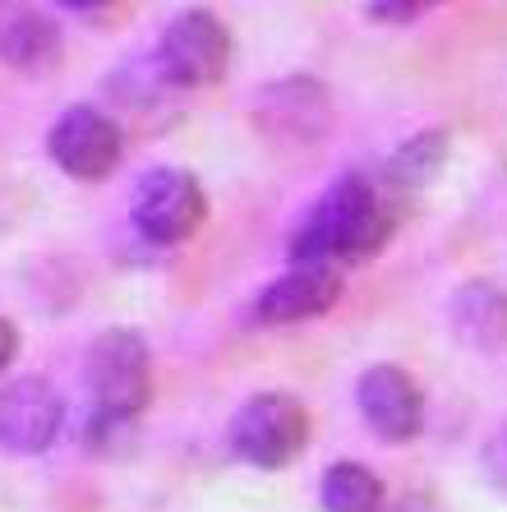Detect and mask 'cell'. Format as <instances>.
Returning a JSON list of instances; mask_svg holds the SVG:
<instances>
[{"label":"cell","instance_id":"6da1fadb","mask_svg":"<svg viewBox=\"0 0 507 512\" xmlns=\"http://www.w3.org/2000/svg\"><path fill=\"white\" fill-rule=\"evenodd\" d=\"M392 227H397L392 194L383 185H374L369 176H342L300 222V231L291 240V259L328 263V268L369 259V254L388 245Z\"/></svg>","mask_w":507,"mask_h":512},{"label":"cell","instance_id":"7a4b0ae2","mask_svg":"<svg viewBox=\"0 0 507 512\" xmlns=\"http://www.w3.org/2000/svg\"><path fill=\"white\" fill-rule=\"evenodd\" d=\"M88 393L102 416L134 420L153 397V356L134 328H111L88 346V365H83Z\"/></svg>","mask_w":507,"mask_h":512},{"label":"cell","instance_id":"3957f363","mask_svg":"<svg viewBox=\"0 0 507 512\" xmlns=\"http://www.w3.org/2000/svg\"><path fill=\"white\" fill-rule=\"evenodd\" d=\"M309 443V411L291 393H259L231 416V453L263 471H282Z\"/></svg>","mask_w":507,"mask_h":512},{"label":"cell","instance_id":"277c9868","mask_svg":"<svg viewBox=\"0 0 507 512\" xmlns=\"http://www.w3.org/2000/svg\"><path fill=\"white\" fill-rule=\"evenodd\" d=\"M157 70L166 84L208 88L231 70V33L213 10H180L157 42Z\"/></svg>","mask_w":507,"mask_h":512},{"label":"cell","instance_id":"5b68a950","mask_svg":"<svg viewBox=\"0 0 507 512\" xmlns=\"http://www.w3.org/2000/svg\"><path fill=\"white\" fill-rule=\"evenodd\" d=\"M203 213H208L203 185L180 167L148 171L139 180V190H134V227H139L143 240H153V245H180V240H189L203 227Z\"/></svg>","mask_w":507,"mask_h":512},{"label":"cell","instance_id":"8992f818","mask_svg":"<svg viewBox=\"0 0 507 512\" xmlns=\"http://www.w3.org/2000/svg\"><path fill=\"white\" fill-rule=\"evenodd\" d=\"M47 153L65 176L74 180H107L120 167L125 153V134L120 125L97 107H70L65 116H56L47 134Z\"/></svg>","mask_w":507,"mask_h":512},{"label":"cell","instance_id":"52a82bcc","mask_svg":"<svg viewBox=\"0 0 507 512\" xmlns=\"http://www.w3.org/2000/svg\"><path fill=\"white\" fill-rule=\"evenodd\" d=\"M355 406L383 443H411L425 429V393L397 365H369L355 383Z\"/></svg>","mask_w":507,"mask_h":512},{"label":"cell","instance_id":"ba28073f","mask_svg":"<svg viewBox=\"0 0 507 512\" xmlns=\"http://www.w3.org/2000/svg\"><path fill=\"white\" fill-rule=\"evenodd\" d=\"M60 425H65V402L47 379H14L0 388V448L5 453H47Z\"/></svg>","mask_w":507,"mask_h":512},{"label":"cell","instance_id":"9c48e42d","mask_svg":"<svg viewBox=\"0 0 507 512\" xmlns=\"http://www.w3.org/2000/svg\"><path fill=\"white\" fill-rule=\"evenodd\" d=\"M342 296V273L328 268V263H295L291 273H282L277 282L263 286V296L254 300V319L259 323H305L319 319L337 305Z\"/></svg>","mask_w":507,"mask_h":512},{"label":"cell","instance_id":"30bf717a","mask_svg":"<svg viewBox=\"0 0 507 512\" xmlns=\"http://www.w3.org/2000/svg\"><path fill=\"white\" fill-rule=\"evenodd\" d=\"M452 333H457L461 346L484 351V356L503 351L507 346V286L484 282V277L457 286V296H452Z\"/></svg>","mask_w":507,"mask_h":512},{"label":"cell","instance_id":"8fae6325","mask_svg":"<svg viewBox=\"0 0 507 512\" xmlns=\"http://www.w3.org/2000/svg\"><path fill=\"white\" fill-rule=\"evenodd\" d=\"M259 116L272 134H295V139H319L328 130V93L314 79H286V84L263 88Z\"/></svg>","mask_w":507,"mask_h":512},{"label":"cell","instance_id":"7c38bea8","mask_svg":"<svg viewBox=\"0 0 507 512\" xmlns=\"http://www.w3.org/2000/svg\"><path fill=\"white\" fill-rule=\"evenodd\" d=\"M60 56V28L37 10H14L0 19V60L10 70L42 74Z\"/></svg>","mask_w":507,"mask_h":512},{"label":"cell","instance_id":"4fadbf2b","mask_svg":"<svg viewBox=\"0 0 507 512\" xmlns=\"http://www.w3.org/2000/svg\"><path fill=\"white\" fill-rule=\"evenodd\" d=\"M443 162H448V134L443 130H420L388 157L383 180H388V190L415 194V190H425L429 180L443 171Z\"/></svg>","mask_w":507,"mask_h":512},{"label":"cell","instance_id":"5bb4252c","mask_svg":"<svg viewBox=\"0 0 507 512\" xmlns=\"http://www.w3.org/2000/svg\"><path fill=\"white\" fill-rule=\"evenodd\" d=\"M323 512H383L388 508V494H383V480L360 462H337L328 466L323 476Z\"/></svg>","mask_w":507,"mask_h":512},{"label":"cell","instance_id":"9a60e30c","mask_svg":"<svg viewBox=\"0 0 507 512\" xmlns=\"http://www.w3.org/2000/svg\"><path fill=\"white\" fill-rule=\"evenodd\" d=\"M484 476H489V485L498 489L507 499V425H498L494 434H489V443H484Z\"/></svg>","mask_w":507,"mask_h":512},{"label":"cell","instance_id":"2e32d148","mask_svg":"<svg viewBox=\"0 0 507 512\" xmlns=\"http://www.w3.org/2000/svg\"><path fill=\"white\" fill-rule=\"evenodd\" d=\"M434 5H443V0H369V14L378 24H411Z\"/></svg>","mask_w":507,"mask_h":512},{"label":"cell","instance_id":"e0dca14e","mask_svg":"<svg viewBox=\"0 0 507 512\" xmlns=\"http://www.w3.org/2000/svg\"><path fill=\"white\" fill-rule=\"evenodd\" d=\"M19 356V333H14L10 319H0V374L10 370V360Z\"/></svg>","mask_w":507,"mask_h":512},{"label":"cell","instance_id":"ac0fdd59","mask_svg":"<svg viewBox=\"0 0 507 512\" xmlns=\"http://www.w3.org/2000/svg\"><path fill=\"white\" fill-rule=\"evenodd\" d=\"M65 10H79V14H88V10H102V5H111V0H60Z\"/></svg>","mask_w":507,"mask_h":512}]
</instances>
